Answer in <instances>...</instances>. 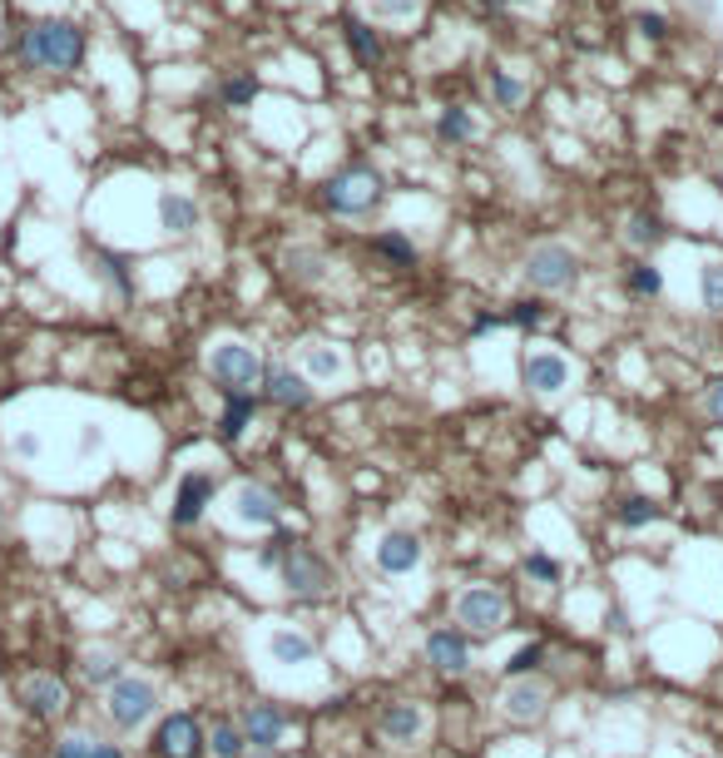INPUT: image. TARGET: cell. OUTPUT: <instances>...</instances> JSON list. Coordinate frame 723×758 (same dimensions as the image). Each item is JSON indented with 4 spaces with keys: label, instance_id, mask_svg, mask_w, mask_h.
Returning a JSON list of instances; mask_svg holds the SVG:
<instances>
[{
    "label": "cell",
    "instance_id": "obj_28",
    "mask_svg": "<svg viewBox=\"0 0 723 758\" xmlns=\"http://www.w3.org/2000/svg\"><path fill=\"white\" fill-rule=\"evenodd\" d=\"M253 417H258V397H228L223 417H218V437L238 441L248 427H253Z\"/></svg>",
    "mask_w": 723,
    "mask_h": 758
},
{
    "label": "cell",
    "instance_id": "obj_14",
    "mask_svg": "<svg viewBox=\"0 0 723 758\" xmlns=\"http://www.w3.org/2000/svg\"><path fill=\"white\" fill-rule=\"evenodd\" d=\"M263 397L273 402V407H283V411H307L313 407V382L303 377V372H293L287 362H273V367L263 372Z\"/></svg>",
    "mask_w": 723,
    "mask_h": 758
},
{
    "label": "cell",
    "instance_id": "obj_38",
    "mask_svg": "<svg viewBox=\"0 0 723 758\" xmlns=\"http://www.w3.org/2000/svg\"><path fill=\"white\" fill-rule=\"evenodd\" d=\"M491 95H495L501 110H515V105L525 100V85L515 80V75H505V70H491Z\"/></svg>",
    "mask_w": 723,
    "mask_h": 758
},
{
    "label": "cell",
    "instance_id": "obj_41",
    "mask_svg": "<svg viewBox=\"0 0 723 758\" xmlns=\"http://www.w3.org/2000/svg\"><path fill=\"white\" fill-rule=\"evenodd\" d=\"M372 6H376L382 21H406V15L421 11V0H372Z\"/></svg>",
    "mask_w": 723,
    "mask_h": 758
},
{
    "label": "cell",
    "instance_id": "obj_35",
    "mask_svg": "<svg viewBox=\"0 0 723 758\" xmlns=\"http://www.w3.org/2000/svg\"><path fill=\"white\" fill-rule=\"evenodd\" d=\"M699 293H703V308H709V312H723V263H703Z\"/></svg>",
    "mask_w": 723,
    "mask_h": 758
},
{
    "label": "cell",
    "instance_id": "obj_15",
    "mask_svg": "<svg viewBox=\"0 0 723 758\" xmlns=\"http://www.w3.org/2000/svg\"><path fill=\"white\" fill-rule=\"evenodd\" d=\"M426 664L451 679L471 674V639H465L461 629H431V635H426Z\"/></svg>",
    "mask_w": 723,
    "mask_h": 758
},
{
    "label": "cell",
    "instance_id": "obj_36",
    "mask_svg": "<svg viewBox=\"0 0 723 758\" xmlns=\"http://www.w3.org/2000/svg\"><path fill=\"white\" fill-rule=\"evenodd\" d=\"M540 664H545V645H525V649H515V655L505 659V679H525Z\"/></svg>",
    "mask_w": 723,
    "mask_h": 758
},
{
    "label": "cell",
    "instance_id": "obj_3",
    "mask_svg": "<svg viewBox=\"0 0 723 758\" xmlns=\"http://www.w3.org/2000/svg\"><path fill=\"white\" fill-rule=\"evenodd\" d=\"M277 575H283V590H287L293 600H322V595H332V590H337L332 560H327L322 550L303 546V540H287Z\"/></svg>",
    "mask_w": 723,
    "mask_h": 758
},
{
    "label": "cell",
    "instance_id": "obj_47",
    "mask_svg": "<svg viewBox=\"0 0 723 758\" xmlns=\"http://www.w3.org/2000/svg\"><path fill=\"white\" fill-rule=\"evenodd\" d=\"M243 758H277V748H248Z\"/></svg>",
    "mask_w": 723,
    "mask_h": 758
},
{
    "label": "cell",
    "instance_id": "obj_20",
    "mask_svg": "<svg viewBox=\"0 0 723 758\" xmlns=\"http://www.w3.org/2000/svg\"><path fill=\"white\" fill-rule=\"evenodd\" d=\"M303 377L332 387V382L347 377V358L332 348V342H307V348H303Z\"/></svg>",
    "mask_w": 723,
    "mask_h": 758
},
{
    "label": "cell",
    "instance_id": "obj_1",
    "mask_svg": "<svg viewBox=\"0 0 723 758\" xmlns=\"http://www.w3.org/2000/svg\"><path fill=\"white\" fill-rule=\"evenodd\" d=\"M20 61L35 70H75L85 61V31L75 21H35L20 35Z\"/></svg>",
    "mask_w": 723,
    "mask_h": 758
},
{
    "label": "cell",
    "instance_id": "obj_22",
    "mask_svg": "<svg viewBox=\"0 0 723 758\" xmlns=\"http://www.w3.org/2000/svg\"><path fill=\"white\" fill-rule=\"evenodd\" d=\"M342 41H347V51H352V61L362 65V70H376L382 65V35L372 31L366 21H342Z\"/></svg>",
    "mask_w": 723,
    "mask_h": 758
},
{
    "label": "cell",
    "instance_id": "obj_25",
    "mask_svg": "<svg viewBox=\"0 0 723 758\" xmlns=\"http://www.w3.org/2000/svg\"><path fill=\"white\" fill-rule=\"evenodd\" d=\"M283 273L293 283H303V288H317V283H322V273H327V259L317 249H287L283 253Z\"/></svg>",
    "mask_w": 723,
    "mask_h": 758
},
{
    "label": "cell",
    "instance_id": "obj_45",
    "mask_svg": "<svg viewBox=\"0 0 723 758\" xmlns=\"http://www.w3.org/2000/svg\"><path fill=\"white\" fill-rule=\"evenodd\" d=\"M283 550H287V540H283V536L267 540V546L258 550V565H263V570H277V565H283Z\"/></svg>",
    "mask_w": 723,
    "mask_h": 758
},
{
    "label": "cell",
    "instance_id": "obj_24",
    "mask_svg": "<svg viewBox=\"0 0 723 758\" xmlns=\"http://www.w3.org/2000/svg\"><path fill=\"white\" fill-rule=\"evenodd\" d=\"M79 674H85V684L109 689L114 679H124V659H119L114 649H85V659H79Z\"/></svg>",
    "mask_w": 723,
    "mask_h": 758
},
{
    "label": "cell",
    "instance_id": "obj_2",
    "mask_svg": "<svg viewBox=\"0 0 723 758\" xmlns=\"http://www.w3.org/2000/svg\"><path fill=\"white\" fill-rule=\"evenodd\" d=\"M263 372H267V362L238 338H223L208 348V377L223 387V397H258Z\"/></svg>",
    "mask_w": 723,
    "mask_h": 758
},
{
    "label": "cell",
    "instance_id": "obj_11",
    "mask_svg": "<svg viewBox=\"0 0 723 758\" xmlns=\"http://www.w3.org/2000/svg\"><path fill=\"white\" fill-rule=\"evenodd\" d=\"M426 724H431V718H426V708L416 704V699H392V704H382V714H376V734H382L392 748L421 744Z\"/></svg>",
    "mask_w": 723,
    "mask_h": 758
},
{
    "label": "cell",
    "instance_id": "obj_34",
    "mask_svg": "<svg viewBox=\"0 0 723 758\" xmlns=\"http://www.w3.org/2000/svg\"><path fill=\"white\" fill-rule=\"evenodd\" d=\"M545 318H550V308H545L540 298H521V303H511V308L501 312L505 328H540Z\"/></svg>",
    "mask_w": 723,
    "mask_h": 758
},
{
    "label": "cell",
    "instance_id": "obj_16",
    "mask_svg": "<svg viewBox=\"0 0 723 758\" xmlns=\"http://www.w3.org/2000/svg\"><path fill=\"white\" fill-rule=\"evenodd\" d=\"M521 377H525V387H530V392H540V397H555V392L570 387V362H565L560 352L535 348V352H525Z\"/></svg>",
    "mask_w": 723,
    "mask_h": 758
},
{
    "label": "cell",
    "instance_id": "obj_19",
    "mask_svg": "<svg viewBox=\"0 0 723 758\" xmlns=\"http://www.w3.org/2000/svg\"><path fill=\"white\" fill-rule=\"evenodd\" d=\"M20 704L35 718H55V714H65L69 689H65V679H55V674H30L25 684H20Z\"/></svg>",
    "mask_w": 723,
    "mask_h": 758
},
{
    "label": "cell",
    "instance_id": "obj_13",
    "mask_svg": "<svg viewBox=\"0 0 723 758\" xmlns=\"http://www.w3.org/2000/svg\"><path fill=\"white\" fill-rule=\"evenodd\" d=\"M154 754L158 758H204V728L194 714H168L154 728Z\"/></svg>",
    "mask_w": 723,
    "mask_h": 758
},
{
    "label": "cell",
    "instance_id": "obj_44",
    "mask_svg": "<svg viewBox=\"0 0 723 758\" xmlns=\"http://www.w3.org/2000/svg\"><path fill=\"white\" fill-rule=\"evenodd\" d=\"M703 411H709V421H719V427H723V377L703 392Z\"/></svg>",
    "mask_w": 723,
    "mask_h": 758
},
{
    "label": "cell",
    "instance_id": "obj_6",
    "mask_svg": "<svg viewBox=\"0 0 723 758\" xmlns=\"http://www.w3.org/2000/svg\"><path fill=\"white\" fill-rule=\"evenodd\" d=\"M451 615H456V625L461 629H471V635H501L505 625H511V595H505L501 585H465L461 595H456V605H451Z\"/></svg>",
    "mask_w": 723,
    "mask_h": 758
},
{
    "label": "cell",
    "instance_id": "obj_33",
    "mask_svg": "<svg viewBox=\"0 0 723 758\" xmlns=\"http://www.w3.org/2000/svg\"><path fill=\"white\" fill-rule=\"evenodd\" d=\"M471 134H475L471 114L456 110V105H451V110H441V120H436V140H441V144H465Z\"/></svg>",
    "mask_w": 723,
    "mask_h": 758
},
{
    "label": "cell",
    "instance_id": "obj_26",
    "mask_svg": "<svg viewBox=\"0 0 723 758\" xmlns=\"http://www.w3.org/2000/svg\"><path fill=\"white\" fill-rule=\"evenodd\" d=\"M89 263H95V278L114 288V298H124V303L134 298V273H129V263L119 259V253H105V249H99Z\"/></svg>",
    "mask_w": 723,
    "mask_h": 758
},
{
    "label": "cell",
    "instance_id": "obj_37",
    "mask_svg": "<svg viewBox=\"0 0 723 758\" xmlns=\"http://www.w3.org/2000/svg\"><path fill=\"white\" fill-rule=\"evenodd\" d=\"M525 575H530L535 585H560V560L545 556V550H530V556H525Z\"/></svg>",
    "mask_w": 723,
    "mask_h": 758
},
{
    "label": "cell",
    "instance_id": "obj_39",
    "mask_svg": "<svg viewBox=\"0 0 723 758\" xmlns=\"http://www.w3.org/2000/svg\"><path fill=\"white\" fill-rule=\"evenodd\" d=\"M223 105L228 110H243V105H253L258 100V80H248V75H233V80H223Z\"/></svg>",
    "mask_w": 723,
    "mask_h": 758
},
{
    "label": "cell",
    "instance_id": "obj_31",
    "mask_svg": "<svg viewBox=\"0 0 723 758\" xmlns=\"http://www.w3.org/2000/svg\"><path fill=\"white\" fill-rule=\"evenodd\" d=\"M624 293H629V298H659L664 273L654 268V263H629V268H624Z\"/></svg>",
    "mask_w": 723,
    "mask_h": 758
},
{
    "label": "cell",
    "instance_id": "obj_5",
    "mask_svg": "<svg viewBox=\"0 0 723 758\" xmlns=\"http://www.w3.org/2000/svg\"><path fill=\"white\" fill-rule=\"evenodd\" d=\"M105 714H109V724L124 728V734L144 728L149 718L158 714V689H154V679H144V674L114 679V684L105 689Z\"/></svg>",
    "mask_w": 723,
    "mask_h": 758
},
{
    "label": "cell",
    "instance_id": "obj_12",
    "mask_svg": "<svg viewBox=\"0 0 723 758\" xmlns=\"http://www.w3.org/2000/svg\"><path fill=\"white\" fill-rule=\"evenodd\" d=\"M421 560H426V546L412 530H386V536L376 540V570H382L386 580H406L412 570H421Z\"/></svg>",
    "mask_w": 723,
    "mask_h": 758
},
{
    "label": "cell",
    "instance_id": "obj_42",
    "mask_svg": "<svg viewBox=\"0 0 723 758\" xmlns=\"http://www.w3.org/2000/svg\"><path fill=\"white\" fill-rule=\"evenodd\" d=\"M639 31H644V41H664V35H669V21H664L659 11H644L639 15Z\"/></svg>",
    "mask_w": 723,
    "mask_h": 758
},
{
    "label": "cell",
    "instance_id": "obj_30",
    "mask_svg": "<svg viewBox=\"0 0 723 758\" xmlns=\"http://www.w3.org/2000/svg\"><path fill=\"white\" fill-rule=\"evenodd\" d=\"M614 520H620L624 530H644V526H654V520H664V506L649 496H629V501H620Z\"/></svg>",
    "mask_w": 723,
    "mask_h": 758
},
{
    "label": "cell",
    "instance_id": "obj_32",
    "mask_svg": "<svg viewBox=\"0 0 723 758\" xmlns=\"http://www.w3.org/2000/svg\"><path fill=\"white\" fill-rule=\"evenodd\" d=\"M624 243L629 249H659L664 243V223L654 219V213H629V223H624Z\"/></svg>",
    "mask_w": 723,
    "mask_h": 758
},
{
    "label": "cell",
    "instance_id": "obj_18",
    "mask_svg": "<svg viewBox=\"0 0 723 758\" xmlns=\"http://www.w3.org/2000/svg\"><path fill=\"white\" fill-rule=\"evenodd\" d=\"M267 659L283 669H297V664H313L317 659V639L297 625H273L267 629Z\"/></svg>",
    "mask_w": 723,
    "mask_h": 758
},
{
    "label": "cell",
    "instance_id": "obj_27",
    "mask_svg": "<svg viewBox=\"0 0 723 758\" xmlns=\"http://www.w3.org/2000/svg\"><path fill=\"white\" fill-rule=\"evenodd\" d=\"M55 758H124V748L95 734H65L55 744Z\"/></svg>",
    "mask_w": 723,
    "mask_h": 758
},
{
    "label": "cell",
    "instance_id": "obj_8",
    "mask_svg": "<svg viewBox=\"0 0 723 758\" xmlns=\"http://www.w3.org/2000/svg\"><path fill=\"white\" fill-rule=\"evenodd\" d=\"M228 516L248 530H273L277 520H283V501H277V491L263 486V481H238L233 496H228Z\"/></svg>",
    "mask_w": 723,
    "mask_h": 758
},
{
    "label": "cell",
    "instance_id": "obj_7",
    "mask_svg": "<svg viewBox=\"0 0 723 758\" xmlns=\"http://www.w3.org/2000/svg\"><path fill=\"white\" fill-rule=\"evenodd\" d=\"M574 278H580V259H574L565 243H540V249H530V259H525V283H530L535 293H565V288H574Z\"/></svg>",
    "mask_w": 723,
    "mask_h": 758
},
{
    "label": "cell",
    "instance_id": "obj_9",
    "mask_svg": "<svg viewBox=\"0 0 723 758\" xmlns=\"http://www.w3.org/2000/svg\"><path fill=\"white\" fill-rule=\"evenodd\" d=\"M218 496V481L208 476V471H184L174 486V506H168V520H174L178 530H194L198 520L208 516V506H213Z\"/></svg>",
    "mask_w": 723,
    "mask_h": 758
},
{
    "label": "cell",
    "instance_id": "obj_43",
    "mask_svg": "<svg viewBox=\"0 0 723 758\" xmlns=\"http://www.w3.org/2000/svg\"><path fill=\"white\" fill-rule=\"evenodd\" d=\"M99 451H105V431L89 421V427L79 431V457H99Z\"/></svg>",
    "mask_w": 723,
    "mask_h": 758
},
{
    "label": "cell",
    "instance_id": "obj_23",
    "mask_svg": "<svg viewBox=\"0 0 723 758\" xmlns=\"http://www.w3.org/2000/svg\"><path fill=\"white\" fill-rule=\"evenodd\" d=\"M204 754H213V758L248 754V738H243V728H238V718H213V728L204 734Z\"/></svg>",
    "mask_w": 723,
    "mask_h": 758
},
{
    "label": "cell",
    "instance_id": "obj_29",
    "mask_svg": "<svg viewBox=\"0 0 723 758\" xmlns=\"http://www.w3.org/2000/svg\"><path fill=\"white\" fill-rule=\"evenodd\" d=\"M372 253H376V259H386L392 268H412V263H416V243L406 239V233H396V229L376 233V239H372Z\"/></svg>",
    "mask_w": 723,
    "mask_h": 758
},
{
    "label": "cell",
    "instance_id": "obj_17",
    "mask_svg": "<svg viewBox=\"0 0 723 758\" xmlns=\"http://www.w3.org/2000/svg\"><path fill=\"white\" fill-rule=\"evenodd\" d=\"M238 728H243L248 748H277L287 734V714L277 704H248L238 714Z\"/></svg>",
    "mask_w": 723,
    "mask_h": 758
},
{
    "label": "cell",
    "instance_id": "obj_4",
    "mask_svg": "<svg viewBox=\"0 0 723 758\" xmlns=\"http://www.w3.org/2000/svg\"><path fill=\"white\" fill-rule=\"evenodd\" d=\"M382 174L366 169V164H347L342 174H332V179L322 184V204L332 213H342V219H362V213H372L376 204H382Z\"/></svg>",
    "mask_w": 723,
    "mask_h": 758
},
{
    "label": "cell",
    "instance_id": "obj_40",
    "mask_svg": "<svg viewBox=\"0 0 723 758\" xmlns=\"http://www.w3.org/2000/svg\"><path fill=\"white\" fill-rule=\"evenodd\" d=\"M10 451H15V461L35 466L40 451H45V441H40V431H15V437H10Z\"/></svg>",
    "mask_w": 723,
    "mask_h": 758
},
{
    "label": "cell",
    "instance_id": "obj_21",
    "mask_svg": "<svg viewBox=\"0 0 723 758\" xmlns=\"http://www.w3.org/2000/svg\"><path fill=\"white\" fill-rule=\"evenodd\" d=\"M158 229L164 233H178V239H184V233H194L198 229V204L188 199V194H158Z\"/></svg>",
    "mask_w": 723,
    "mask_h": 758
},
{
    "label": "cell",
    "instance_id": "obj_46",
    "mask_svg": "<svg viewBox=\"0 0 723 758\" xmlns=\"http://www.w3.org/2000/svg\"><path fill=\"white\" fill-rule=\"evenodd\" d=\"M491 11H511V6H535V0H485Z\"/></svg>",
    "mask_w": 723,
    "mask_h": 758
},
{
    "label": "cell",
    "instance_id": "obj_48",
    "mask_svg": "<svg viewBox=\"0 0 723 758\" xmlns=\"http://www.w3.org/2000/svg\"><path fill=\"white\" fill-rule=\"evenodd\" d=\"M719 189H723V169H719Z\"/></svg>",
    "mask_w": 723,
    "mask_h": 758
},
{
    "label": "cell",
    "instance_id": "obj_10",
    "mask_svg": "<svg viewBox=\"0 0 723 758\" xmlns=\"http://www.w3.org/2000/svg\"><path fill=\"white\" fill-rule=\"evenodd\" d=\"M501 714L511 718V724H540L545 714H550V684L545 679H535V674H525V679H511L505 684V694H501Z\"/></svg>",
    "mask_w": 723,
    "mask_h": 758
}]
</instances>
